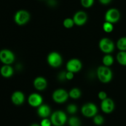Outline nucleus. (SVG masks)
<instances>
[{"label":"nucleus","mask_w":126,"mask_h":126,"mask_svg":"<svg viewBox=\"0 0 126 126\" xmlns=\"http://www.w3.org/2000/svg\"><path fill=\"white\" fill-rule=\"evenodd\" d=\"M97 76L101 82L103 84L109 83L113 78V72L108 67L102 65L97 69Z\"/></svg>","instance_id":"1"},{"label":"nucleus","mask_w":126,"mask_h":126,"mask_svg":"<svg viewBox=\"0 0 126 126\" xmlns=\"http://www.w3.org/2000/svg\"><path fill=\"white\" fill-rule=\"evenodd\" d=\"M50 119L53 126H63L67 121V116L63 111L58 110L52 114Z\"/></svg>","instance_id":"2"},{"label":"nucleus","mask_w":126,"mask_h":126,"mask_svg":"<svg viewBox=\"0 0 126 126\" xmlns=\"http://www.w3.org/2000/svg\"><path fill=\"white\" fill-rule=\"evenodd\" d=\"M30 19V14L29 12L26 10L21 9L18 10L16 12L14 15L15 22L18 25H23L26 24Z\"/></svg>","instance_id":"3"},{"label":"nucleus","mask_w":126,"mask_h":126,"mask_svg":"<svg viewBox=\"0 0 126 126\" xmlns=\"http://www.w3.org/2000/svg\"><path fill=\"white\" fill-rule=\"evenodd\" d=\"M15 61L13 52L8 49H2L0 51V61L3 64L11 65Z\"/></svg>","instance_id":"4"},{"label":"nucleus","mask_w":126,"mask_h":126,"mask_svg":"<svg viewBox=\"0 0 126 126\" xmlns=\"http://www.w3.org/2000/svg\"><path fill=\"white\" fill-rule=\"evenodd\" d=\"M98 109L97 106L92 103H87L84 104L81 107V112L82 115L86 117H94L97 115Z\"/></svg>","instance_id":"5"},{"label":"nucleus","mask_w":126,"mask_h":126,"mask_svg":"<svg viewBox=\"0 0 126 126\" xmlns=\"http://www.w3.org/2000/svg\"><path fill=\"white\" fill-rule=\"evenodd\" d=\"M47 61L49 65L52 67L57 68L60 67L62 64V56L57 52H51L49 53L47 58Z\"/></svg>","instance_id":"6"},{"label":"nucleus","mask_w":126,"mask_h":126,"mask_svg":"<svg viewBox=\"0 0 126 126\" xmlns=\"http://www.w3.org/2000/svg\"><path fill=\"white\" fill-rule=\"evenodd\" d=\"M99 48L103 53L110 54L114 51V44L113 41L108 38H103L99 42Z\"/></svg>","instance_id":"7"},{"label":"nucleus","mask_w":126,"mask_h":126,"mask_svg":"<svg viewBox=\"0 0 126 126\" xmlns=\"http://www.w3.org/2000/svg\"><path fill=\"white\" fill-rule=\"evenodd\" d=\"M121 17V14L119 10L116 8H110L106 12L105 15V22L111 23H116L119 21Z\"/></svg>","instance_id":"8"},{"label":"nucleus","mask_w":126,"mask_h":126,"mask_svg":"<svg viewBox=\"0 0 126 126\" xmlns=\"http://www.w3.org/2000/svg\"><path fill=\"white\" fill-rule=\"evenodd\" d=\"M69 97V94L64 89L59 88L55 90L52 94V99L55 103L62 104L66 101Z\"/></svg>","instance_id":"9"},{"label":"nucleus","mask_w":126,"mask_h":126,"mask_svg":"<svg viewBox=\"0 0 126 126\" xmlns=\"http://www.w3.org/2000/svg\"><path fill=\"white\" fill-rule=\"evenodd\" d=\"M66 68L69 72H71L73 73L78 72L82 68V63L79 59L73 58L67 62Z\"/></svg>","instance_id":"10"},{"label":"nucleus","mask_w":126,"mask_h":126,"mask_svg":"<svg viewBox=\"0 0 126 126\" xmlns=\"http://www.w3.org/2000/svg\"><path fill=\"white\" fill-rule=\"evenodd\" d=\"M73 19L75 25L78 26H82L87 22V15L84 11H79L75 14Z\"/></svg>","instance_id":"11"},{"label":"nucleus","mask_w":126,"mask_h":126,"mask_svg":"<svg viewBox=\"0 0 126 126\" xmlns=\"http://www.w3.org/2000/svg\"><path fill=\"white\" fill-rule=\"evenodd\" d=\"M114 103L111 98H107L105 100H102L101 103V109L106 114L111 113L114 109Z\"/></svg>","instance_id":"12"},{"label":"nucleus","mask_w":126,"mask_h":126,"mask_svg":"<svg viewBox=\"0 0 126 126\" xmlns=\"http://www.w3.org/2000/svg\"><path fill=\"white\" fill-rule=\"evenodd\" d=\"M43 101V99L41 95L36 93H32L28 98V104L32 107H38L40 105H42Z\"/></svg>","instance_id":"13"},{"label":"nucleus","mask_w":126,"mask_h":126,"mask_svg":"<svg viewBox=\"0 0 126 126\" xmlns=\"http://www.w3.org/2000/svg\"><path fill=\"white\" fill-rule=\"evenodd\" d=\"M11 101L15 105H21L25 101V95L23 92L20 91H16L12 94Z\"/></svg>","instance_id":"14"},{"label":"nucleus","mask_w":126,"mask_h":126,"mask_svg":"<svg viewBox=\"0 0 126 126\" xmlns=\"http://www.w3.org/2000/svg\"><path fill=\"white\" fill-rule=\"evenodd\" d=\"M33 85L36 90L42 91L46 88L47 82L46 79L43 77H38L33 81Z\"/></svg>","instance_id":"15"},{"label":"nucleus","mask_w":126,"mask_h":126,"mask_svg":"<svg viewBox=\"0 0 126 126\" xmlns=\"http://www.w3.org/2000/svg\"><path fill=\"white\" fill-rule=\"evenodd\" d=\"M37 112H38V116L43 119L47 118L50 116L51 110L48 105H41L38 107Z\"/></svg>","instance_id":"16"},{"label":"nucleus","mask_w":126,"mask_h":126,"mask_svg":"<svg viewBox=\"0 0 126 126\" xmlns=\"http://www.w3.org/2000/svg\"><path fill=\"white\" fill-rule=\"evenodd\" d=\"M0 74L3 77L9 78L14 74V69L11 65L4 64L0 69Z\"/></svg>","instance_id":"17"},{"label":"nucleus","mask_w":126,"mask_h":126,"mask_svg":"<svg viewBox=\"0 0 126 126\" xmlns=\"http://www.w3.org/2000/svg\"><path fill=\"white\" fill-rule=\"evenodd\" d=\"M116 59L119 64L122 65H126V51H122L118 53Z\"/></svg>","instance_id":"18"},{"label":"nucleus","mask_w":126,"mask_h":126,"mask_svg":"<svg viewBox=\"0 0 126 126\" xmlns=\"http://www.w3.org/2000/svg\"><path fill=\"white\" fill-rule=\"evenodd\" d=\"M69 96L71 98L74 99V100H76V99L79 98L80 96L81 95V91L78 88H73L71 89L68 93Z\"/></svg>","instance_id":"19"},{"label":"nucleus","mask_w":126,"mask_h":126,"mask_svg":"<svg viewBox=\"0 0 126 126\" xmlns=\"http://www.w3.org/2000/svg\"><path fill=\"white\" fill-rule=\"evenodd\" d=\"M102 62L105 66L109 67L111 66L114 63V59L113 57L110 54H107L105 56H104L102 59Z\"/></svg>","instance_id":"20"},{"label":"nucleus","mask_w":126,"mask_h":126,"mask_svg":"<svg viewBox=\"0 0 126 126\" xmlns=\"http://www.w3.org/2000/svg\"><path fill=\"white\" fill-rule=\"evenodd\" d=\"M117 47L122 51H126V37H121L117 42Z\"/></svg>","instance_id":"21"},{"label":"nucleus","mask_w":126,"mask_h":126,"mask_svg":"<svg viewBox=\"0 0 126 126\" xmlns=\"http://www.w3.org/2000/svg\"><path fill=\"white\" fill-rule=\"evenodd\" d=\"M69 126H81V121L79 119L75 116L71 117L68 121Z\"/></svg>","instance_id":"22"},{"label":"nucleus","mask_w":126,"mask_h":126,"mask_svg":"<svg viewBox=\"0 0 126 126\" xmlns=\"http://www.w3.org/2000/svg\"><path fill=\"white\" fill-rule=\"evenodd\" d=\"M93 122L96 126H101L103 124L104 122V118L101 115H95L93 119Z\"/></svg>","instance_id":"23"},{"label":"nucleus","mask_w":126,"mask_h":126,"mask_svg":"<svg viewBox=\"0 0 126 126\" xmlns=\"http://www.w3.org/2000/svg\"><path fill=\"white\" fill-rule=\"evenodd\" d=\"M63 25L66 28H71L73 27L75 25L73 19L71 18H66L65 19L63 22Z\"/></svg>","instance_id":"24"},{"label":"nucleus","mask_w":126,"mask_h":126,"mask_svg":"<svg viewBox=\"0 0 126 126\" xmlns=\"http://www.w3.org/2000/svg\"><path fill=\"white\" fill-rule=\"evenodd\" d=\"M113 25L110 22H105L103 24V29L107 33H111L113 30Z\"/></svg>","instance_id":"25"},{"label":"nucleus","mask_w":126,"mask_h":126,"mask_svg":"<svg viewBox=\"0 0 126 126\" xmlns=\"http://www.w3.org/2000/svg\"><path fill=\"white\" fill-rule=\"evenodd\" d=\"M95 0H81V4L84 8H89L93 6Z\"/></svg>","instance_id":"26"},{"label":"nucleus","mask_w":126,"mask_h":126,"mask_svg":"<svg viewBox=\"0 0 126 126\" xmlns=\"http://www.w3.org/2000/svg\"><path fill=\"white\" fill-rule=\"evenodd\" d=\"M66 110H67V112L68 113L71 114H75L77 112L78 107L76 105H74V104H70L67 106Z\"/></svg>","instance_id":"27"},{"label":"nucleus","mask_w":126,"mask_h":126,"mask_svg":"<svg viewBox=\"0 0 126 126\" xmlns=\"http://www.w3.org/2000/svg\"><path fill=\"white\" fill-rule=\"evenodd\" d=\"M52 122L50 119H49L47 118H44L41 121L40 126H51Z\"/></svg>","instance_id":"28"},{"label":"nucleus","mask_w":126,"mask_h":126,"mask_svg":"<svg viewBox=\"0 0 126 126\" xmlns=\"http://www.w3.org/2000/svg\"><path fill=\"white\" fill-rule=\"evenodd\" d=\"M98 96L99 98V99H100L101 100H104L106 98H107V94L106 93L105 91H101L98 93Z\"/></svg>","instance_id":"29"},{"label":"nucleus","mask_w":126,"mask_h":126,"mask_svg":"<svg viewBox=\"0 0 126 126\" xmlns=\"http://www.w3.org/2000/svg\"><path fill=\"white\" fill-rule=\"evenodd\" d=\"M74 77V73L71 72L67 71L66 72V80H72Z\"/></svg>","instance_id":"30"},{"label":"nucleus","mask_w":126,"mask_h":126,"mask_svg":"<svg viewBox=\"0 0 126 126\" xmlns=\"http://www.w3.org/2000/svg\"><path fill=\"white\" fill-rule=\"evenodd\" d=\"M59 79L60 80H64L66 79V72H62L59 75Z\"/></svg>","instance_id":"31"},{"label":"nucleus","mask_w":126,"mask_h":126,"mask_svg":"<svg viewBox=\"0 0 126 126\" xmlns=\"http://www.w3.org/2000/svg\"><path fill=\"white\" fill-rule=\"evenodd\" d=\"M98 1H99V2H100L102 4L107 5L108 4L110 3V2H111L112 0H98Z\"/></svg>","instance_id":"32"},{"label":"nucleus","mask_w":126,"mask_h":126,"mask_svg":"<svg viewBox=\"0 0 126 126\" xmlns=\"http://www.w3.org/2000/svg\"><path fill=\"white\" fill-rule=\"evenodd\" d=\"M30 126H41L40 124H33L31 125Z\"/></svg>","instance_id":"33"}]
</instances>
